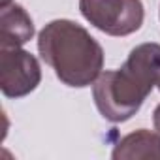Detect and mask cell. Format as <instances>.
I'll use <instances>...</instances> for the list:
<instances>
[{"instance_id": "obj_6", "label": "cell", "mask_w": 160, "mask_h": 160, "mask_svg": "<svg viewBox=\"0 0 160 160\" xmlns=\"http://www.w3.org/2000/svg\"><path fill=\"white\" fill-rule=\"evenodd\" d=\"M113 160H138L152 158L160 160V134L139 128L119 139L111 152Z\"/></svg>"}, {"instance_id": "obj_3", "label": "cell", "mask_w": 160, "mask_h": 160, "mask_svg": "<svg viewBox=\"0 0 160 160\" xmlns=\"http://www.w3.org/2000/svg\"><path fill=\"white\" fill-rule=\"evenodd\" d=\"M81 15L108 36H130L141 28L145 10L141 0H79Z\"/></svg>"}, {"instance_id": "obj_4", "label": "cell", "mask_w": 160, "mask_h": 160, "mask_svg": "<svg viewBox=\"0 0 160 160\" xmlns=\"http://www.w3.org/2000/svg\"><path fill=\"white\" fill-rule=\"evenodd\" d=\"M42 68L38 58L21 47H0V91L6 98H23L38 89Z\"/></svg>"}, {"instance_id": "obj_9", "label": "cell", "mask_w": 160, "mask_h": 160, "mask_svg": "<svg viewBox=\"0 0 160 160\" xmlns=\"http://www.w3.org/2000/svg\"><path fill=\"white\" fill-rule=\"evenodd\" d=\"M8 4H12L10 0H2V6H8Z\"/></svg>"}, {"instance_id": "obj_5", "label": "cell", "mask_w": 160, "mask_h": 160, "mask_svg": "<svg viewBox=\"0 0 160 160\" xmlns=\"http://www.w3.org/2000/svg\"><path fill=\"white\" fill-rule=\"evenodd\" d=\"M34 36V23L19 4L0 8V47H23Z\"/></svg>"}, {"instance_id": "obj_7", "label": "cell", "mask_w": 160, "mask_h": 160, "mask_svg": "<svg viewBox=\"0 0 160 160\" xmlns=\"http://www.w3.org/2000/svg\"><path fill=\"white\" fill-rule=\"evenodd\" d=\"M152 124H154V130L160 134V104L154 108V111H152Z\"/></svg>"}, {"instance_id": "obj_1", "label": "cell", "mask_w": 160, "mask_h": 160, "mask_svg": "<svg viewBox=\"0 0 160 160\" xmlns=\"http://www.w3.org/2000/svg\"><path fill=\"white\" fill-rule=\"evenodd\" d=\"M158 64L160 45L141 43L130 51L122 68L102 72L92 83V98L100 115L115 124L136 115L156 87Z\"/></svg>"}, {"instance_id": "obj_2", "label": "cell", "mask_w": 160, "mask_h": 160, "mask_svg": "<svg viewBox=\"0 0 160 160\" xmlns=\"http://www.w3.org/2000/svg\"><path fill=\"white\" fill-rule=\"evenodd\" d=\"M42 60L68 87L92 85L104 68V49L91 32L70 19H55L38 34Z\"/></svg>"}, {"instance_id": "obj_8", "label": "cell", "mask_w": 160, "mask_h": 160, "mask_svg": "<svg viewBox=\"0 0 160 160\" xmlns=\"http://www.w3.org/2000/svg\"><path fill=\"white\" fill-rule=\"evenodd\" d=\"M156 87L160 91V64H158V70H156Z\"/></svg>"}]
</instances>
